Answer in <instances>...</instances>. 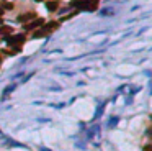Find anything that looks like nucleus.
<instances>
[{
    "label": "nucleus",
    "instance_id": "f257e3e1",
    "mask_svg": "<svg viewBox=\"0 0 152 151\" xmlns=\"http://www.w3.org/2000/svg\"><path fill=\"white\" fill-rule=\"evenodd\" d=\"M57 28H59V23H57V21H49V23H46L41 30H38L36 33H34V36H36V38L48 36L49 33H53L54 30H57Z\"/></svg>",
    "mask_w": 152,
    "mask_h": 151
},
{
    "label": "nucleus",
    "instance_id": "f03ea898",
    "mask_svg": "<svg viewBox=\"0 0 152 151\" xmlns=\"http://www.w3.org/2000/svg\"><path fill=\"white\" fill-rule=\"evenodd\" d=\"M7 41H8L10 46L15 48V51L18 53V51H20V44L25 41V36H23V35H18V36H17V35H13V36L10 35V36L7 38Z\"/></svg>",
    "mask_w": 152,
    "mask_h": 151
},
{
    "label": "nucleus",
    "instance_id": "7ed1b4c3",
    "mask_svg": "<svg viewBox=\"0 0 152 151\" xmlns=\"http://www.w3.org/2000/svg\"><path fill=\"white\" fill-rule=\"evenodd\" d=\"M82 7L85 10H88V12H93V10H97V7H98V2H97V0H88V2H83Z\"/></svg>",
    "mask_w": 152,
    "mask_h": 151
},
{
    "label": "nucleus",
    "instance_id": "20e7f679",
    "mask_svg": "<svg viewBox=\"0 0 152 151\" xmlns=\"http://www.w3.org/2000/svg\"><path fill=\"white\" fill-rule=\"evenodd\" d=\"M38 26H44V20H43V18H36L34 21L25 25V28L26 30H34V28H38Z\"/></svg>",
    "mask_w": 152,
    "mask_h": 151
},
{
    "label": "nucleus",
    "instance_id": "39448f33",
    "mask_svg": "<svg viewBox=\"0 0 152 151\" xmlns=\"http://www.w3.org/2000/svg\"><path fill=\"white\" fill-rule=\"evenodd\" d=\"M12 33H13L12 26H0V35H4L5 38H8Z\"/></svg>",
    "mask_w": 152,
    "mask_h": 151
},
{
    "label": "nucleus",
    "instance_id": "423d86ee",
    "mask_svg": "<svg viewBox=\"0 0 152 151\" xmlns=\"http://www.w3.org/2000/svg\"><path fill=\"white\" fill-rule=\"evenodd\" d=\"M31 18H34V13L28 12V13H25V15H20V17H18V21H29Z\"/></svg>",
    "mask_w": 152,
    "mask_h": 151
},
{
    "label": "nucleus",
    "instance_id": "0eeeda50",
    "mask_svg": "<svg viewBox=\"0 0 152 151\" xmlns=\"http://www.w3.org/2000/svg\"><path fill=\"white\" fill-rule=\"evenodd\" d=\"M46 7H48V10H49V12H54V10L57 8V2H56V0H51V2H48V4H46Z\"/></svg>",
    "mask_w": 152,
    "mask_h": 151
},
{
    "label": "nucleus",
    "instance_id": "6e6552de",
    "mask_svg": "<svg viewBox=\"0 0 152 151\" xmlns=\"http://www.w3.org/2000/svg\"><path fill=\"white\" fill-rule=\"evenodd\" d=\"M82 4H83V0H72V7H78V5H80V7H82Z\"/></svg>",
    "mask_w": 152,
    "mask_h": 151
},
{
    "label": "nucleus",
    "instance_id": "1a4fd4ad",
    "mask_svg": "<svg viewBox=\"0 0 152 151\" xmlns=\"http://www.w3.org/2000/svg\"><path fill=\"white\" fill-rule=\"evenodd\" d=\"M4 8H5V10H12V8H13V4L7 2V4H4Z\"/></svg>",
    "mask_w": 152,
    "mask_h": 151
},
{
    "label": "nucleus",
    "instance_id": "9d476101",
    "mask_svg": "<svg viewBox=\"0 0 152 151\" xmlns=\"http://www.w3.org/2000/svg\"><path fill=\"white\" fill-rule=\"evenodd\" d=\"M144 151H152V145H147V146H144Z\"/></svg>",
    "mask_w": 152,
    "mask_h": 151
},
{
    "label": "nucleus",
    "instance_id": "9b49d317",
    "mask_svg": "<svg viewBox=\"0 0 152 151\" xmlns=\"http://www.w3.org/2000/svg\"><path fill=\"white\" fill-rule=\"evenodd\" d=\"M2 13H4V8H0V15H2Z\"/></svg>",
    "mask_w": 152,
    "mask_h": 151
},
{
    "label": "nucleus",
    "instance_id": "f8f14e48",
    "mask_svg": "<svg viewBox=\"0 0 152 151\" xmlns=\"http://www.w3.org/2000/svg\"><path fill=\"white\" fill-rule=\"evenodd\" d=\"M36 2H43V0H36Z\"/></svg>",
    "mask_w": 152,
    "mask_h": 151
},
{
    "label": "nucleus",
    "instance_id": "ddd939ff",
    "mask_svg": "<svg viewBox=\"0 0 152 151\" xmlns=\"http://www.w3.org/2000/svg\"><path fill=\"white\" fill-rule=\"evenodd\" d=\"M0 23H2V18H0Z\"/></svg>",
    "mask_w": 152,
    "mask_h": 151
}]
</instances>
